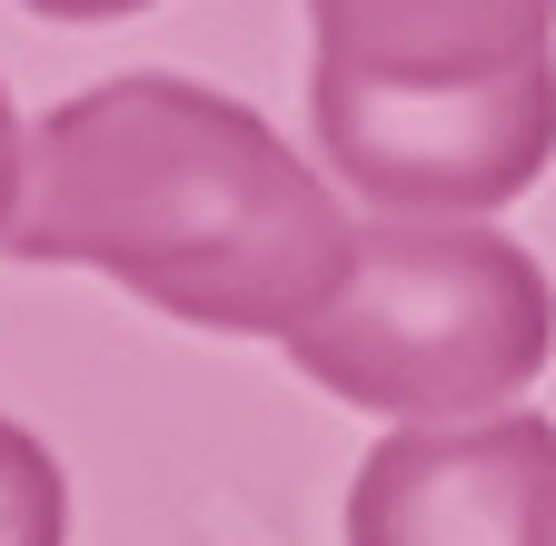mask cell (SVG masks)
Masks as SVG:
<instances>
[{
    "instance_id": "1",
    "label": "cell",
    "mask_w": 556,
    "mask_h": 546,
    "mask_svg": "<svg viewBox=\"0 0 556 546\" xmlns=\"http://www.w3.org/2000/svg\"><path fill=\"white\" fill-rule=\"evenodd\" d=\"M358 229L338 169H308L249 100L129 71L30 129L11 258L100 268L160 318L219 338H289L348 279Z\"/></svg>"
},
{
    "instance_id": "2",
    "label": "cell",
    "mask_w": 556,
    "mask_h": 546,
    "mask_svg": "<svg viewBox=\"0 0 556 546\" xmlns=\"http://www.w3.org/2000/svg\"><path fill=\"white\" fill-rule=\"evenodd\" d=\"M289 368L368 418H486L556 348L546 268L486 219H368L348 279L318 318H299Z\"/></svg>"
},
{
    "instance_id": "3",
    "label": "cell",
    "mask_w": 556,
    "mask_h": 546,
    "mask_svg": "<svg viewBox=\"0 0 556 546\" xmlns=\"http://www.w3.org/2000/svg\"><path fill=\"white\" fill-rule=\"evenodd\" d=\"M308 129L348 199L407 219H486L556 160V60L497 80H358L308 60Z\"/></svg>"
},
{
    "instance_id": "4",
    "label": "cell",
    "mask_w": 556,
    "mask_h": 546,
    "mask_svg": "<svg viewBox=\"0 0 556 546\" xmlns=\"http://www.w3.org/2000/svg\"><path fill=\"white\" fill-rule=\"evenodd\" d=\"M348 546H556V428L527 407L397 418L348 487Z\"/></svg>"
},
{
    "instance_id": "5",
    "label": "cell",
    "mask_w": 556,
    "mask_h": 546,
    "mask_svg": "<svg viewBox=\"0 0 556 546\" xmlns=\"http://www.w3.org/2000/svg\"><path fill=\"white\" fill-rule=\"evenodd\" d=\"M556 0H308V40L358 80H497L546 60Z\"/></svg>"
},
{
    "instance_id": "6",
    "label": "cell",
    "mask_w": 556,
    "mask_h": 546,
    "mask_svg": "<svg viewBox=\"0 0 556 546\" xmlns=\"http://www.w3.org/2000/svg\"><path fill=\"white\" fill-rule=\"evenodd\" d=\"M0 546H70V477L21 418H0Z\"/></svg>"
},
{
    "instance_id": "7",
    "label": "cell",
    "mask_w": 556,
    "mask_h": 546,
    "mask_svg": "<svg viewBox=\"0 0 556 546\" xmlns=\"http://www.w3.org/2000/svg\"><path fill=\"white\" fill-rule=\"evenodd\" d=\"M21 189H30V129L11 119V90H0V249H11V219H21Z\"/></svg>"
},
{
    "instance_id": "8",
    "label": "cell",
    "mask_w": 556,
    "mask_h": 546,
    "mask_svg": "<svg viewBox=\"0 0 556 546\" xmlns=\"http://www.w3.org/2000/svg\"><path fill=\"white\" fill-rule=\"evenodd\" d=\"M21 11H40V21H129L150 0H21Z\"/></svg>"
}]
</instances>
